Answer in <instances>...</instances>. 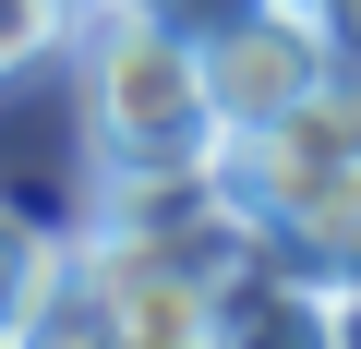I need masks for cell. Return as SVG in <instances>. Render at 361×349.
<instances>
[{
  "label": "cell",
  "instance_id": "5",
  "mask_svg": "<svg viewBox=\"0 0 361 349\" xmlns=\"http://www.w3.org/2000/svg\"><path fill=\"white\" fill-rule=\"evenodd\" d=\"M73 13H85V0H0V73L49 61V49L73 37Z\"/></svg>",
  "mask_w": 361,
  "mask_h": 349
},
{
  "label": "cell",
  "instance_id": "3",
  "mask_svg": "<svg viewBox=\"0 0 361 349\" xmlns=\"http://www.w3.org/2000/svg\"><path fill=\"white\" fill-rule=\"evenodd\" d=\"M289 133L313 145V157H337V169H361V61H325V85L289 109Z\"/></svg>",
  "mask_w": 361,
  "mask_h": 349
},
{
  "label": "cell",
  "instance_id": "4",
  "mask_svg": "<svg viewBox=\"0 0 361 349\" xmlns=\"http://www.w3.org/2000/svg\"><path fill=\"white\" fill-rule=\"evenodd\" d=\"M49 265H61V241H49L37 217H13V205H0V337H25V325H37Z\"/></svg>",
  "mask_w": 361,
  "mask_h": 349
},
{
  "label": "cell",
  "instance_id": "2",
  "mask_svg": "<svg viewBox=\"0 0 361 349\" xmlns=\"http://www.w3.org/2000/svg\"><path fill=\"white\" fill-rule=\"evenodd\" d=\"M205 97H217V133H265V121H289L313 85H325V25L301 13V0H253L241 25H217L205 49Z\"/></svg>",
  "mask_w": 361,
  "mask_h": 349
},
{
  "label": "cell",
  "instance_id": "1",
  "mask_svg": "<svg viewBox=\"0 0 361 349\" xmlns=\"http://www.w3.org/2000/svg\"><path fill=\"white\" fill-rule=\"evenodd\" d=\"M73 109H85V157L97 169H193L217 157V97H205V61L193 37H169L133 0H85L73 37Z\"/></svg>",
  "mask_w": 361,
  "mask_h": 349
},
{
  "label": "cell",
  "instance_id": "7",
  "mask_svg": "<svg viewBox=\"0 0 361 349\" xmlns=\"http://www.w3.org/2000/svg\"><path fill=\"white\" fill-rule=\"evenodd\" d=\"M313 25H325V49H337V61H361V0H313Z\"/></svg>",
  "mask_w": 361,
  "mask_h": 349
},
{
  "label": "cell",
  "instance_id": "8",
  "mask_svg": "<svg viewBox=\"0 0 361 349\" xmlns=\"http://www.w3.org/2000/svg\"><path fill=\"white\" fill-rule=\"evenodd\" d=\"M301 13H313V0H301Z\"/></svg>",
  "mask_w": 361,
  "mask_h": 349
},
{
  "label": "cell",
  "instance_id": "6",
  "mask_svg": "<svg viewBox=\"0 0 361 349\" xmlns=\"http://www.w3.org/2000/svg\"><path fill=\"white\" fill-rule=\"evenodd\" d=\"M133 13H157L169 37H193V49H205L217 25H241V13H253V0H133Z\"/></svg>",
  "mask_w": 361,
  "mask_h": 349
}]
</instances>
